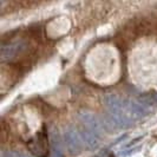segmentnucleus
<instances>
[{
  "label": "nucleus",
  "mask_w": 157,
  "mask_h": 157,
  "mask_svg": "<svg viewBox=\"0 0 157 157\" xmlns=\"http://www.w3.org/2000/svg\"><path fill=\"white\" fill-rule=\"evenodd\" d=\"M29 149L32 154L39 157L46 156L47 154V137L45 131H40L37 136L29 142Z\"/></svg>",
  "instance_id": "1"
},
{
  "label": "nucleus",
  "mask_w": 157,
  "mask_h": 157,
  "mask_svg": "<svg viewBox=\"0 0 157 157\" xmlns=\"http://www.w3.org/2000/svg\"><path fill=\"white\" fill-rule=\"evenodd\" d=\"M64 141H65V145H66L67 150L72 154H77L82 149V142H83L82 137L73 129H69L65 131Z\"/></svg>",
  "instance_id": "2"
},
{
  "label": "nucleus",
  "mask_w": 157,
  "mask_h": 157,
  "mask_svg": "<svg viewBox=\"0 0 157 157\" xmlns=\"http://www.w3.org/2000/svg\"><path fill=\"white\" fill-rule=\"evenodd\" d=\"M79 118H80V119H82V122H83V123L89 128V130H90V131L94 132L96 135L102 131V128H103L102 123H101V121L98 119V117H97V116H94V113L85 111V112L79 113Z\"/></svg>",
  "instance_id": "3"
},
{
  "label": "nucleus",
  "mask_w": 157,
  "mask_h": 157,
  "mask_svg": "<svg viewBox=\"0 0 157 157\" xmlns=\"http://www.w3.org/2000/svg\"><path fill=\"white\" fill-rule=\"evenodd\" d=\"M24 50V45L20 43H12L7 45H2L1 47V59L2 60H11L16 58Z\"/></svg>",
  "instance_id": "4"
},
{
  "label": "nucleus",
  "mask_w": 157,
  "mask_h": 157,
  "mask_svg": "<svg viewBox=\"0 0 157 157\" xmlns=\"http://www.w3.org/2000/svg\"><path fill=\"white\" fill-rule=\"evenodd\" d=\"M79 135L82 137V141L86 144L87 148L94 149L98 147V138H97V135L94 132L90 131V130H83Z\"/></svg>",
  "instance_id": "5"
}]
</instances>
